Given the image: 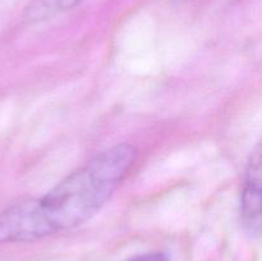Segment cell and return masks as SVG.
<instances>
[{"mask_svg": "<svg viewBox=\"0 0 262 261\" xmlns=\"http://www.w3.org/2000/svg\"><path fill=\"white\" fill-rule=\"evenodd\" d=\"M137 155V148L130 143L113 146L61 179L43 196L2 210L0 243L32 242L89 222L109 201L135 165Z\"/></svg>", "mask_w": 262, "mask_h": 261, "instance_id": "obj_1", "label": "cell"}, {"mask_svg": "<svg viewBox=\"0 0 262 261\" xmlns=\"http://www.w3.org/2000/svg\"><path fill=\"white\" fill-rule=\"evenodd\" d=\"M258 143L248 160L245 186L241 199V214L246 229L251 234H260L262 222V155Z\"/></svg>", "mask_w": 262, "mask_h": 261, "instance_id": "obj_2", "label": "cell"}, {"mask_svg": "<svg viewBox=\"0 0 262 261\" xmlns=\"http://www.w3.org/2000/svg\"><path fill=\"white\" fill-rule=\"evenodd\" d=\"M82 0H32L26 8L25 18L28 22H40L72 9Z\"/></svg>", "mask_w": 262, "mask_h": 261, "instance_id": "obj_3", "label": "cell"}, {"mask_svg": "<svg viewBox=\"0 0 262 261\" xmlns=\"http://www.w3.org/2000/svg\"><path fill=\"white\" fill-rule=\"evenodd\" d=\"M129 261H169V257L164 252H151L133 257Z\"/></svg>", "mask_w": 262, "mask_h": 261, "instance_id": "obj_4", "label": "cell"}]
</instances>
